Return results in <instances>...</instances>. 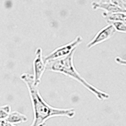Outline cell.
<instances>
[{"mask_svg": "<svg viewBox=\"0 0 126 126\" xmlns=\"http://www.w3.org/2000/svg\"><path fill=\"white\" fill-rule=\"evenodd\" d=\"M20 79L25 83L29 90L33 112V120L29 126H41L48 119L54 117H67L73 118L76 114L75 109H60L50 106L42 96L38 87L34 85L32 74L23 73Z\"/></svg>", "mask_w": 126, "mask_h": 126, "instance_id": "6da1fadb", "label": "cell"}, {"mask_svg": "<svg viewBox=\"0 0 126 126\" xmlns=\"http://www.w3.org/2000/svg\"><path fill=\"white\" fill-rule=\"evenodd\" d=\"M75 51L76 49L73 50L69 56L64 58L47 63L46 64V71L61 73L74 79L75 80L81 83L88 90L92 92L99 100L103 101L109 99L110 98V95L107 93L99 90L92 84L89 83L78 73L75 66H74L73 62V57L75 55Z\"/></svg>", "mask_w": 126, "mask_h": 126, "instance_id": "7a4b0ae2", "label": "cell"}, {"mask_svg": "<svg viewBox=\"0 0 126 126\" xmlns=\"http://www.w3.org/2000/svg\"><path fill=\"white\" fill-rule=\"evenodd\" d=\"M83 42V38L80 35L77 36L73 41L65 45L57 47L44 57V61L47 64L49 62L59 60L69 56L72 52L76 49V47Z\"/></svg>", "mask_w": 126, "mask_h": 126, "instance_id": "3957f363", "label": "cell"}, {"mask_svg": "<svg viewBox=\"0 0 126 126\" xmlns=\"http://www.w3.org/2000/svg\"><path fill=\"white\" fill-rule=\"evenodd\" d=\"M92 8L93 10L101 9L107 13H126V1H94L92 3Z\"/></svg>", "mask_w": 126, "mask_h": 126, "instance_id": "277c9868", "label": "cell"}, {"mask_svg": "<svg viewBox=\"0 0 126 126\" xmlns=\"http://www.w3.org/2000/svg\"><path fill=\"white\" fill-rule=\"evenodd\" d=\"M33 83L37 87L39 86L44 73L46 71V64L44 61L43 50L38 47L35 51V58L33 61Z\"/></svg>", "mask_w": 126, "mask_h": 126, "instance_id": "5b68a950", "label": "cell"}, {"mask_svg": "<svg viewBox=\"0 0 126 126\" xmlns=\"http://www.w3.org/2000/svg\"><path fill=\"white\" fill-rule=\"evenodd\" d=\"M116 32L111 25L108 24L105 27L99 30L94 37L86 45V48L88 49L94 47L96 45L108 40L112 37Z\"/></svg>", "mask_w": 126, "mask_h": 126, "instance_id": "8992f818", "label": "cell"}, {"mask_svg": "<svg viewBox=\"0 0 126 126\" xmlns=\"http://www.w3.org/2000/svg\"><path fill=\"white\" fill-rule=\"evenodd\" d=\"M5 120H6L9 123L16 125L27 122L28 117L27 115L18 111H12Z\"/></svg>", "mask_w": 126, "mask_h": 126, "instance_id": "52a82bcc", "label": "cell"}, {"mask_svg": "<svg viewBox=\"0 0 126 126\" xmlns=\"http://www.w3.org/2000/svg\"><path fill=\"white\" fill-rule=\"evenodd\" d=\"M102 15L107 23L116 21L126 22V13H107L103 12Z\"/></svg>", "mask_w": 126, "mask_h": 126, "instance_id": "ba28073f", "label": "cell"}, {"mask_svg": "<svg viewBox=\"0 0 126 126\" xmlns=\"http://www.w3.org/2000/svg\"><path fill=\"white\" fill-rule=\"evenodd\" d=\"M107 23L111 25L115 32L124 33L126 32V22L116 21V22H107Z\"/></svg>", "mask_w": 126, "mask_h": 126, "instance_id": "9c48e42d", "label": "cell"}, {"mask_svg": "<svg viewBox=\"0 0 126 126\" xmlns=\"http://www.w3.org/2000/svg\"><path fill=\"white\" fill-rule=\"evenodd\" d=\"M11 112H12V107L10 105L0 106V121L6 120Z\"/></svg>", "mask_w": 126, "mask_h": 126, "instance_id": "30bf717a", "label": "cell"}, {"mask_svg": "<svg viewBox=\"0 0 126 126\" xmlns=\"http://www.w3.org/2000/svg\"><path fill=\"white\" fill-rule=\"evenodd\" d=\"M115 61L116 62L117 64H119L122 65V66H125L126 65V60L122 59V57H119V56L116 57L115 58Z\"/></svg>", "mask_w": 126, "mask_h": 126, "instance_id": "8fae6325", "label": "cell"}, {"mask_svg": "<svg viewBox=\"0 0 126 126\" xmlns=\"http://www.w3.org/2000/svg\"><path fill=\"white\" fill-rule=\"evenodd\" d=\"M0 126H16V125L12 124L11 123L8 122L6 120H2L0 121Z\"/></svg>", "mask_w": 126, "mask_h": 126, "instance_id": "7c38bea8", "label": "cell"}, {"mask_svg": "<svg viewBox=\"0 0 126 126\" xmlns=\"http://www.w3.org/2000/svg\"><path fill=\"white\" fill-rule=\"evenodd\" d=\"M47 126V125H46V124H45L42 125V126Z\"/></svg>", "mask_w": 126, "mask_h": 126, "instance_id": "4fadbf2b", "label": "cell"}]
</instances>
